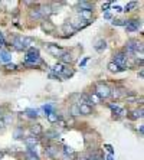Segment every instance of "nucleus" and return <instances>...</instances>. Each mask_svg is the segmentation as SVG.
Masks as SVG:
<instances>
[{"label":"nucleus","mask_w":144,"mask_h":160,"mask_svg":"<svg viewBox=\"0 0 144 160\" xmlns=\"http://www.w3.org/2000/svg\"><path fill=\"white\" fill-rule=\"evenodd\" d=\"M0 61L9 63V61H10V53H9L7 51H0Z\"/></svg>","instance_id":"b1692460"},{"label":"nucleus","mask_w":144,"mask_h":160,"mask_svg":"<svg viewBox=\"0 0 144 160\" xmlns=\"http://www.w3.org/2000/svg\"><path fill=\"white\" fill-rule=\"evenodd\" d=\"M42 29H43L46 33H51V32H53V30H55V26H53L51 22L45 20V22H42Z\"/></svg>","instance_id":"4468645a"},{"label":"nucleus","mask_w":144,"mask_h":160,"mask_svg":"<svg viewBox=\"0 0 144 160\" xmlns=\"http://www.w3.org/2000/svg\"><path fill=\"white\" fill-rule=\"evenodd\" d=\"M138 77H140V78H143V77H144V71H143V69H140V72H138Z\"/></svg>","instance_id":"c03bdc74"},{"label":"nucleus","mask_w":144,"mask_h":160,"mask_svg":"<svg viewBox=\"0 0 144 160\" xmlns=\"http://www.w3.org/2000/svg\"><path fill=\"white\" fill-rule=\"evenodd\" d=\"M48 121L49 123H52V124H55V123H58V121H59L61 120V117H59V114H58V112H55V111H52V112H49L48 116Z\"/></svg>","instance_id":"f8f14e48"},{"label":"nucleus","mask_w":144,"mask_h":160,"mask_svg":"<svg viewBox=\"0 0 144 160\" xmlns=\"http://www.w3.org/2000/svg\"><path fill=\"white\" fill-rule=\"evenodd\" d=\"M110 6H111L110 2H107V3H102V10H108V9H110Z\"/></svg>","instance_id":"58836bf2"},{"label":"nucleus","mask_w":144,"mask_h":160,"mask_svg":"<svg viewBox=\"0 0 144 160\" xmlns=\"http://www.w3.org/2000/svg\"><path fill=\"white\" fill-rule=\"evenodd\" d=\"M45 136H46L48 138H58L59 137V133L55 131V130H48L46 133H45Z\"/></svg>","instance_id":"bb28decb"},{"label":"nucleus","mask_w":144,"mask_h":160,"mask_svg":"<svg viewBox=\"0 0 144 160\" xmlns=\"http://www.w3.org/2000/svg\"><path fill=\"white\" fill-rule=\"evenodd\" d=\"M78 107H79V114H82V116H89V114L92 112V108H91V105L79 104Z\"/></svg>","instance_id":"0eeeda50"},{"label":"nucleus","mask_w":144,"mask_h":160,"mask_svg":"<svg viewBox=\"0 0 144 160\" xmlns=\"http://www.w3.org/2000/svg\"><path fill=\"white\" fill-rule=\"evenodd\" d=\"M13 45H15V49H17V51H25V46L22 43V38H17Z\"/></svg>","instance_id":"a878e982"},{"label":"nucleus","mask_w":144,"mask_h":160,"mask_svg":"<svg viewBox=\"0 0 144 160\" xmlns=\"http://www.w3.org/2000/svg\"><path fill=\"white\" fill-rule=\"evenodd\" d=\"M105 149H107L108 152H110V154H112V153H114V150H112V147H111L110 144H107V146H105Z\"/></svg>","instance_id":"37998d69"},{"label":"nucleus","mask_w":144,"mask_h":160,"mask_svg":"<svg viewBox=\"0 0 144 160\" xmlns=\"http://www.w3.org/2000/svg\"><path fill=\"white\" fill-rule=\"evenodd\" d=\"M138 131H140V134H143V131H144V127H143V126H140V128H138Z\"/></svg>","instance_id":"49530a36"},{"label":"nucleus","mask_w":144,"mask_h":160,"mask_svg":"<svg viewBox=\"0 0 144 160\" xmlns=\"http://www.w3.org/2000/svg\"><path fill=\"white\" fill-rule=\"evenodd\" d=\"M79 16H81L82 20L89 22L92 19V10H79Z\"/></svg>","instance_id":"1a4fd4ad"},{"label":"nucleus","mask_w":144,"mask_h":160,"mask_svg":"<svg viewBox=\"0 0 144 160\" xmlns=\"http://www.w3.org/2000/svg\"><path fill=\"white\" fill-rule=\"evenodd\" d=\"M126 98H127V102H134V101L137 100L136 95H127Z\"/></svg>","instance_id":"4c0bfd02"},{"label":"nucleus","mask_w":144,"mask_h":160,"mask_svg":"<svg viewBox=\"0 0 144 160\" xmlns=\"http://www.w3.org/2000/svg\"><path fill=\"white\" fill-rule=\"evenodd\" d=\"M45 111H46V116H48L49 112H52V107L51 105H45Z\"/></svg>","instance_id":"ea45409f"},{"label":"nucleus","mask_w":144,"mask_h":160,"mask_svg":"<svg viewBox=\"0 0 144 160\" xmlns=\"http://www.w3.org/2000/svg\"><path fill=\"white\" fill-rule=\"evenodd\" d=\"M26 114H27V117H29V118H36V117H37V111H36V110H27V111H26Z\"/></svg>","instance_id":"72a5a7b5"},{"label":"nucleus","mask_w":144,"mask_h":160,"mask_svg":"<svg viewBox=\"0 0 144 160\" xmlns=\"http://www.w3.org/2000/svg\"><path fill=\"white\" fill-rule=\"evenodd\" d=\"M137 4H138V3H137V2H130V3L127 4L126 8H124V12H130V10H131V9H134V8H136Z\"/></svg>","instance_id":"473e14b6"},{"label":"nucleus","mask_w":144,"mask_h":160,"mask_svg":"<svg viewBox=\"0 0 144 160\" xmlns=\"http://www.w3.org/2000/svg\"><path fill=\"white\" fill-rule=\"evenodd\" d=\"M107 160H112V154H110V156L107 157Z\"/></svg>","instance_id":"3c124183"},{"label":"nucleus","mask_w":144,"mask_h":160,"mask_svg":"<svg viewBox=\"0 0 144 160\" xmlns=\"http://www.w3.org/2000/svg\"><path fill=\"white\" fill-rule=\"evenodd\" d=\"M110 108L115 112V114H118V116H126V110L121 108V107H118L117 104H110Z\"/></svg>","instance_id":"dca6fc26"},{"label":"nucleus","mask_w":144,"mask_h":160,"mask_svg":"<svg viewBox=\"0 0 144 160\" xmlns=\"http://www.w3.org/2000/svg\"><path fill=\"white\" fill-rule=\"evenodd\" d=\"M95 94L98 95V98H108V97H111V88L107 85V84H98L97 85V88H95Z\"/></svg>","instance_id":"f03ea898"},{"label":"nucleus","mask_w":144,"mask_h":160,"mask_svg":"<svg viewBox=\"0 0 144 160\" xmlns=\"http://www.w3.org/2000/svg\"><path fill=\"white\" fill-rule=\"evenodd\" d=\"M108 69H110L111 72H121V71H124L122 68H120L117 63H114V62H110L108 63Z\"/></svg>","instance_id":"4be33fe9"},{"label":"nucleus","mask_w":144,"mask_h":160,"mask_svg":"<svg viewBox=\"0 0 144 160\" xmlns=\"http://www.w3.org/2000/svg\"><path fill=\"white\" fill-rule=\"evenodd\" d=\"M101 159H102V157H101V153H98V152H92L88 157V160H101Z\"/></svg>","instance_id":"7c9ffc66"},{"label":"nucleus","mask_w":144,"mask_h":160,"mask_svg":"<svg viewBox=\"0 0 144 160\" xmlns=\"http://www.w3.org/2000/svg\"><path fill=\"white\" fill-rule=\"evenodd\" d=\"M0 116H2V110H0Z\"/></svg>","instance_id":"603ef678"},{"label":"nucleus","mask_w":144,"mask_h":160,"mask_svg":"<svg viewBox=\"0 0 144 160\" xmlns=\"http://www.w3.org/2000/svg\"><path fill=\"white\" fill-rule=\"evenodd\" d=\"M63 68H65V65H62V63H56L55 67L52 68V71L55 72L56 75H58V77H59L61 74H62V71H63Z\"/></svg>","instance_id":"393cba45"},{"label":"nucleus","mask_w":144,"mask_h":160,"mask_svg":"<svg viewBox=\"0 0 144 160\" xmlns=\"http://www.w3.org/2000/svg\"><path fill=\"white\" fill-rule=\"evenodd\" d=\"M94 48H95V51H98V52H102L104 49L107 48V42L104 41V39H100V41H97V42H95Z\"/></svg>","instance_id":"ddd939ff"},{"label":"nucleus","mask_w":144,"mask_h":160,"mask_svg":"<svg viewBox=\"0 0 144 160\" xmlns=\"http://www.w3.org/2000/svg\"><path fill=\"white\" fill-rule=\"evenodd\" d=\"M130 118H131V120L143 118V107H141L140 110H136V111H133V112H131V114H130Z\"/></svg>","instance_id":"a211bd4d"},{"label":"nucleus","mask_w":144,"mask_h":160,"mask_svg":"<svg viewBox=\"0 0 144 160\" xmlns=\"http://www.w3.org/2000/svg\"><path fill=\"white\" fill-rule=\"evenodd\" d=\"M112 25L114 26H126V23H127V20H122V19H112Z\"/></svg>","instance_id":"c756f323"},{"label":"nucleus","mask_w":144,"mask_h":160,"mask_svg":"<svg viewBox=\"0 0 144 160\" xmlns=\"http://www.w3.org/2000/svg\"><path fill=\"white\" fill-rule=\"evenodd\" d=\"M29 16L32 19H41L42 18V15H41V10L39 9H30V12H29Z\"/></svg>","instance_id":"aec40b11"},{"label":"nucleus","mask_w":144,"mask_h":160,"mask_svg":"<svg viewBox=\"0 0 144 160\" xmlns=\"http://www.w3.org/2000/svg\"><path fill=\"white\" fill-rule=\"evenodd\" d=\"M75 159V153L74 154H63L62 156V160H74Z\"/></svg>","instance_id":"c9c22d12"},{"label":"nucleus","mask_w":144,"mask_h":160,"mask_svg":"<svg viewBox=\"0 0 144 160\" xmlns=\"http://www.w3.org/2000/svg\"><path fill=\"white\" fill-rule=\"evenodd\" d=\"M69 114L72 117H77V116H81L79 114V107H78L77 104H74V105H71L69 107Z\"/></svg>","instance_id":"412c9836"},{"label":"nucleus","mask_w":144,"mask_h":160,"mask_svg":"<svg viewBox=\"0 0 144 160\" xmlns=\"http://www.w3.org/2000/svg\"><path fill=\"white\" fill-rule=\"evenodd\" d=\"M140 26H141L140 19H131V20H127V23H126L127 32H136V30H138Z\"/></svg>","instance_id":"7ed1b4c3"},{"label":"nucleus","mask_w":144,"mask_h":160,"mask_svg":"<svg viewBox=\"0 0 144 160\" xmlns=\"http://www.w3.org/2000/svg\"><path fill=\"white\" fill-rule=\"evenodd\" d=\"M0 157H2V154H0Z\"/></svg>","instance_id":"864d4df0"},{"label":"nucleus","mask_w":144,"mask_h":160,"mask_svg":"<svg viewBox=\"0 0 144 160\" xmlns=\"http://www.w3.org/2000/svg\"><path fill=\"white\" fill-rule=\"evenodd\" d=\"M25 62L27 65H39V63H42V59H41V56H39V51L36 48H30L27 51Z\"/></svg>","instance_id":"f257e3e1"},{"label":"nucleus","mask_w":144,"mask_h":160,"mask_svg":"<svg viewBox=\"0 0 144 160\" xmlns=\"http://www.w3.org/2000/svg\"><path fill=\"white\" fill-rule=\"evenodd\" d=\"M37 143H39V138H37L36 136H29V137L25 138V144L27 146L29 149H33Z\"/></svg>","instance_id":"423d86ee"},{"label":"nucleus","mask_w":144,"mask_h":160,"mask_svg":"<svg viewBox=\"0 0 144 160\" xmlns=\"http://www.w3.org/2000/svg\"><path fill=\"white\" fill-rule=\"evenodd\" d=\"M115 12H122V9L120 6H115Z\"/></svg>","instance_id":"a18cd8bd"},{"label":"nucleus","mask_w":144,"mask_h":160,"mask_svg":"<svg viewBox=\"0 0 144 160\" xmlns=\"http://www.w3.org/2000/svg\"><path fill=\"white\" fill-rule=\"evenodd\" d=\"M4 126H6V121H4L3 118H0V130H3Z\"/></svg>","instance_id":"a19ab883"},{"label":"nucleus","mask_w":144,"mask_h":160,"mask_svg":"<svg viewBox=\"0 0 144 160\" xmlns=\"http://www.w3.org/2000/svg\"><path fill=\"white\" fill-rule=\"evenodd\" d=\"M88 98H89V101H91V104H100V98H98L97 94H91Z\"/></svg>","instance_id":"2f4dec72"},{"label":"nucleus","mask_w":144,"mask_h":160,"mask_svg":"<svg viewBox=\"0 0 144 160\" xmlns=\"http://www.w3.org/2000/svg\"><path fill=\"white\" fill-rule=\"evenodd\" d=\"M78 160H88V157H85V156H82L81 159H78Z\"/></svg>","instance_id":"8fccbe9b"},{"label":"nucleus","mask_w":144,"mask_h":160,"mask_svg":"<svg viewBox=\"0 0 144 160\" xmlns=\"http://www.w3.org/2000/svg\"><path fill=\"white\" fill-rule=\"evenodd\" d=\"M78 6L81 8V10H92V8H94V3H91V2H79L78 3Z\"/></svg>","instance_id":"2eb2a0df"},{"label":"nucleus","mask_w":144,"mask_h":160,"mask_svg":"<svg viewBox=\"0 0 144 160\" xmlns=\"http://www.w3.org/2000/svg\"><path fill=\"white\" fill-rule=\"evenodd\" d=\"M4 45V41H3V38H2V39H0V46H3Z\"/></svg>","instance_id":"09e8293b"},{"label":"nucleus","mask_w":144,"mask_h":160,"mask_svg":"<svg viewBox=\"0 0 144 160\" xmlns=\"http://www.w3.org/2000/svg\"><path fill=\"white\" fill-rule=\"evenodd\" d=\"M71 25H72V28H74L75 30H78V29H82V28L88 26L89 22H85V20H75V22H71Z\"/></svg>","instance_id":"9d476101"},{"label":"nucleus","mask_w":144,"mask_h":160,"mask_svg":"<svg viewBox=\"0 0 144 160\" xmlns=\"http://www.w3.org/2000/svg\"><path fill=\"white\" fill-rule=\"evenodd\" d=\"M104 18L105 19H112V16H111L110 12H105V13H104Z\"/></svg>","instance_id":"79ce46f5"},{"label":"nucleus","mask_w":144,"mask_h":160,"mask_svg":"<svg viewBox=\"0 0 144 160\" xmlns=\"http://www.w3.org/2000/svg\"><path fill=\"white\" fill-rule=\"evenodd\" d=\"M114 63H117L120 68H122V69H126V67H127V55L126 53H122V52H120V53H117V55H114V61H112Z\"/></svg>","instance_id":"20e7f679"},{"label":"nucleus","mask_w":144,"mask_h":160,"mask_svg":"<svg viewBox=\"0 0 144 160\" xmlns=\"http://www.w3.org/2000/svg\"><path fill=\"white\" fill-rule=\"evenodd\" d=\"M30 131H32V136H39V134H42V126L39 123H35V124H32V126H30Z\"/></svg>","instance_id":"6e6552de"},{"label":"nucleus","mask_w":144,"mask_h":160,"mask_svg":"<svg viewBox=\"0 0 144 160\" xmlns=\"http://www.w3.org/2000/svg\"><path fill=\"white\" fill-rule=\"evenodd\" d=\"M6 69H7V71H13V69H16V65L15 63H6Z\"/></svg>","instance_id":"e433bc0d"},{"label":"nucleus","mask_w":144,"mask_h":160,"mask_svg":"<svg viewBox=\"0 0 144 160\" xmlns=\"http://www.w3.org/2000/svg\"><path fill=\"white\" fill-rule=\"evenodd\" d=\"M48 51H49V53H51L52 56H62L63 53H65V51H63V48H61V46H58V45H53V43H49L48 45Z\"/></svg>","instance_id":"39448f33"},{"label":"nucleus","mask_w":144,"mask_h":160,"mask_svg":"<svg viewBox=\"0 0 144 160\" xmlns=\"http://www.w3.org/2000/svg\"><path fill=\"white\" fill-rule=\"evenodd\" d=\"M46 154L51 157H55L56 156V147L55 146H51V147H46Z\"/></svg>","instance_id":"c85d7f7f"},{"label":"nucleus","mask_w":144,"mask_h":160,"mask_svg":"<svg viewBox=\"0 0 144 160\" xmlns=\"http://www.w3.org/2000/svg\"><path fill=\"white\" fill-rule=\"evenodd\" d=\"M63 77V78H69V77H72L74 75V69L72 68H68V67H65L63 68V71H62V74H61Z\"/></svg>","instance_id":"5701e85b"},{"label":"nucleus","mask_w":144,"mask_h":160,"mask_svg":"<svg viewBox=\"0 0 144 160\" xmlns=\"http://www.w3.org/2000/svg\"><path fill=\"white\" fill-rule=\"evenodd\" d=\"M63 154H74V150L71 149L69 146H65L63 147Z\"/></svg>","instance_id":"f704fd0d"},{"label":"nucleus","mask_w":144,"mask_h":160,"mask_svg":"<svg viewBox=\"0 0 144 160\" xmlns=\"http://www.w3.org/2000/svg\"><path fill=\"white\" fill-rule=\"evenodd\" d=\"M87 61H88V58H87V59H84V61H82V62H81V67H84L85 63H87Z\"/></svg>","instance_id":"de8ad7c7"},{"label":"nucleus","mask_w":144,"mask_h":160,"mask_svg":"<svg viewBox=\"0 0 144 160\" xmlns=\"http://www.w3.org/2000/svg\"><path fill=\"white\" fill-rule=\"evenodd\" d=\"M22 43H23V46H25V49H27L30 45L33 43V39H32V38H22Z\"/></svg>","instance_id":"cd10ccee"},{"label":"nucleus","mask_w":144,"mask_h":160,"mask_svg":"<svg viewBox=\"0 0 144 160\" xmlns=\"http://www.w3.org/2000/svg\"><path fill=\"white\" fill-rule=\"evenodd\" d=\"M61 61H62V65H63V63H72L74 58H72V55H71V53L65 52L62 56H61Z\"/></svg>","instance_id":"6ab92c4d"},{"label":"nucleus","mask_w":144,"mask_h":160,"mask_svg":"<svg viewBox=\"0 0 144 160\" xmlns=\"http://www.w3.org/2000/svg\"><path fill=\"white\" fill-rule=\"evenodd\" d=\"M62 29H63V32L65 33H68V35H74L77 30L72 28V25H71L69 22H67V23H63V26H62Z\"/></svg>","instance_id":"f3484780"},{"label":"nucleus","mask_w":144,"mask_h":160,"mask_svg":"<svg viewBox=\"0 0 144 160\" xmlns=\"http://www.w3.org/2000/svg\"><path fill=\"white\" fill-rule=\"evenodd\" d=\"M39 10H41L42 18H48V16H51L52 13H53L52 6H42V8H39Z\"/></svg>","instance_id":"9b49d317"}]
</instances>
